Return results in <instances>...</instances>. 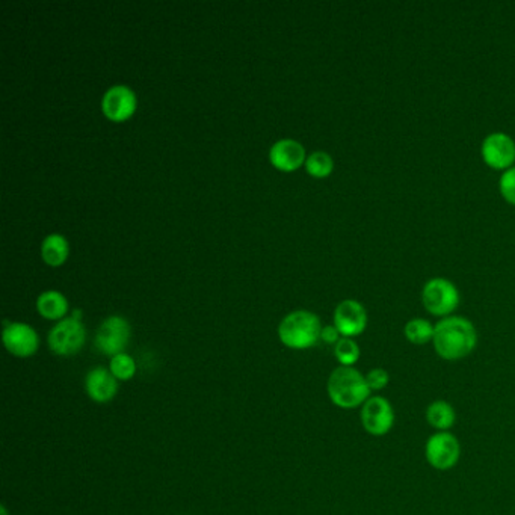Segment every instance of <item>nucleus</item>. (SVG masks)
Instances as JSON below:
<instances>
[{
    "mask_svg": "<svg viewBox=\"0 0 515 515\" xmlns=\"http://www.w3.org/2000/svg\"><path fill=\"white\" fill-rule=\"evenodd\" d=\"M461 296L458 287L443 277H436L426 281L422 291V302L426 311L432 316L447 318L458 309Z\"/></svg>",
    "mask_w": 515,
    "mask_h": 515,
    "instance_id": "obj_4",
    "label": "nucleus"
},
{
    "mask_svg": "<svg viewBox=\"0 0 515 515\" xmlns=\"http://www.w3.org/2000/svg\"><path fill=\"white\" fill-rule=\"evenodd\" d=\"M131 324L123 316L114 315L106 318L95 333L94 346L103 356H118L125 352L131 341Z\"/></svg>",
    "mask_w": 515,
    "mask_h": 515,
    "instance_id": "obj_5",
    "label": "nucleus"
},
{
    "mask_svg": "<svg viewBox=\"0 0 515 515\" xmlns=\"http://www.w3.org/2000/svg\"><path fill=\"white\" fill-rule=\"evenodd\" d=\"M480 153L487 165L495 170H508L515 160V141L508 133L495 132L482 141Z\"/></svg>",
    "mask_w": 515,
    "mask_h": 515,
    "instance_id": "obj_10",
    "label": "nucleus"
},
{
    "mask_svg": "<svg viewBox=\"0 0 515 515\" xmlns=\"http://www.w3.org/2000/svg\"><path fill=\"white\" fill-rule=\"evenodd\" d=\"M326 393L331 402L342 410H356L365 406L370 398L369 385L366 375L356 367L339 366L331 372L326 382Z\"/></svg>",
    "mask_w": 515,
    "mask_h": 515,
    "instance_id": "obj_2",
    "label": "nucleus"
},
{
    "mask_svg": "<svg viewBox=\"0 0 515 515\" xmlns=\"http://www.w3.org/2000/svg\"><path fill=\"white\" fill-rule=\"evenodd\" d=\"M334 326L342 337L354 339L363 334L367 326V311L365 305L357 300H345L339 302L334 310Z\"/></svg>",
    "mask_w": 515,
    "mask_h": 515,
    "instance_id": "obj_12",
    "label": "nucleus"
},
{
    "mask_svg": "<svg viewBox=\"0 0 515 515\" xmlns=\"http://www.w3.org/2000/svg\"><path fill=\"white\" fill-rule=\"evenodd\" d=\"M361 425L374 437H384L395 426V411L390 400L382 396H370L360 411Z\"/></svg>",
    "mask_w": 515,
    "mask_h": 515,
    "instance_id": "obj_8",
    "label": "nucleus"
},
{
    "mask_svg": "<svg viewBox=\"0 0 515 515\" xmlns=\"http://www.w3.org/2000/svg\"><path fill=\"white\" fill-rule=\"evenodd\" d=\"M437 356L447 361L463 360L478 345V331L463 316H447L439 320L432 341Z\"/></svg>",
    "mask_w": 515,
    "mask_h": 515,
    "instance_id": "obj_1",
    "label": "nucleus"
},
{
    "mask_svg": "<svg viewBox=\"0 0 515 515\" xmlns=\"http://www.w3.org/2000/svg\"><path fill=\"white\" fill-rule=\"evenodd\" d=\"M2 341L11 356L29 358L40 348V335L32 326L23 322H4Z\"/></svg>",
    "mask_w": 515,
    "mask_h": 515,
    "instance_id": "obj_9",
    "label": "nucleus"
},
{
    "mask_svg": "<svg viewBox=\"0 0 515 515\" xmlns=\"http://www.w3.org/2000/svg\"><path fill=\"white\" fill-rule=\"evenodd\" d=\"M426 422L432 426L437 432L449 431L452 426L455 425L456 413L455 408L450 406L447 400H434L432 404L426 408Z\"/></svg>",
    "mask_w": 515,
    "mask_h": 515,
    "instance_id": "obj_16",
    "label": "nucleus"
},
{
    "mask_svg": "<svg viewBox=\"0 0 515 515\" xmlns=\"http://www.w3.org/2000/svg\"><path fill=\"white\" fill-rule=\"evenodd\" d=\"M86 341V330L82 320L66 318L60 320L47 335L52 352L60 357L76 356Z\"/></svg>",
    "mask_w": 515,
    "mask_h": 515,
    "instance_id": "obj_6",
    "label": "nucleus"
},
{
    "mask_svg": "<svg viewBox=\"0 0 515 515\" xmlns=\"http://www.w3.org/2000/svg\"><path fill=\"white\" fill-rule=\"evenodd\" d=\"M366 381H367L370 391L384 390L390 382V374L382 367H375V369L369 370V374L366 375Z\"/></svg>",
    "mask_w": 515,
    "mask_h": 515,
    "instance_id": "obj_23",
    "label": "nucleus"
},
{
    "mask_svg": "<svg viewBox=\"0 0 515 515\" xmlns=\"http://www.w3.org/2000/svg\"><path fill=\"white\" fill-rule=\"evenodd\" d=\"M360 346L350 337H342L341 341L334 345L335 360L339 361L341 366L354 367L357 361L360 360Z\"/></svg>",
    "mask_w": 515,
    "mask_h": 515,
    "instance_id": "obj_20",
    "label": "nucleus"
},
{
    "mask_svg": "<svg viewBox=\"0 0 515 515\" xmlns=\"http://www.w3.org/2000/svg\"><path fill=\"white\" fill-rule=\"evenodd\" d=\"M109 370L117 380L131 381L136 375V361L129 354L121 352L118 356L110 358Z\"/></svg>",
    "mask_w": 515,
    "mask_h": 515,
    "instance_id": "obj_21",
    "label": "nucleus"
},
{
    "mask_svg": "<svg viewBox=\"0 0 515 515\" xmlns=\"http://www.w3.org/2000/svg\"><path fill=\"white\" fill-rule=\"evenodd\" d=\"M305 170L313 177L322 179V177H326L333 173L334 160L326 151H313L310 156H307Z\"/></svg>",
    "mask_w": 515,
    "mask_h": 515,
    "instance_id": "obj_19",
    "label": "nucleus"
},
{
    "mask_svg": "<svg viewBox=\"0 0 515 515\" xmlns=\"http://www.w3.org/2000/svg\"><path fill=\"white\" fill-rule=\"evenodd\" d=\"M0 515H10L8 514V510H6L5 505L0 506Z\"/></svg>",
    "mask_w": 515,
    "mask_h": 515,
    "instance_id": "obj_25",
    "label": "nucleus"
},
{
    "mask_svg": "<svg viewBox=\"0 0 515 515\" xmlns=\"http://www.w3.org/2000/svg\"><path fill=\"white\" fill-rule=\"evenodd\" d=\"M434 331H436V326H432L430 320L414 318L406 322L404 334H406V341L413 345L423 346L434 341Z\"/></svg>",
    "mask_w": 515,
    "mask_h": 515,
    "instance_id": "obj_18",
    "label": "nucleus"
},
{
    "mask_svg": "<svg viewBox=\"0 0 515 515\" xmlns=\"http://www.w3.org/2000/svg\"><path fill=\"white\" fill-rule=\"evenodd\" d=\"M322 324L313 311L295 310L286 316L278 326L281 343L291 350H304L320 341Z\"/></svg>",
    "mask_w": 515,
    "mask_h": 515,
    "instance_id": "obj_3",
    "label": "nucleus"
},
{
    "mask_svg": "<svg viewBox=\"0 0 515 515\" xmlns=\"http://www.w3.org/2000/svg\"><path fill=\"white\" fill-rule=\"evenodd\" d=\"M425 458L436 471L454 469L461 458L460 440L449 431L432 434L426 441Z\"/></svg>",
    "mask_w": 515,
    "mask_h": 515,
    "instance_id": "obj_7",
    "label": "nucleus"
},
{
    "mask_svg": "<svg viewBox=\"0 0 515 515\" xmlns=\"http://www.w3.org/2000/svg\"><path fill=\"white\" fill-rule=\"evenodd\" d=\"M118 382L108 367H93L85 376L86 395L97 404H108L118 393Z\"/></svg>",
    "mask_w": 515,
    "mask_h": 515,
    "instance_id": "obj_13",
    "label": "nucleus"
},
{
    "mask_svg": "<svg viewBox=\"0 0 515 515\" xmlns=\"http://www.w3.org/2000/svg\"><path fill=\"white\" fill-rule=\"evenodd\" d=\"M68 253H70V246H68V242L62 235L53 233V235H49L43 240L41 255H43V259L49 266L58 268V266L62 265L67 261Z\"/></svg>",
    "mask_w": 515,
    "mask_h": 515,
    "instance_id": "obj_17",
    "label": "nucleus"
},
{
    "mask_svg": "<svg viewBox=\"0 0 515 515\" xmlns=\"http://www.w3.org/2000/svg\"><path fill=\"white\" fill-rule=\"evenodd\" d=\"M36 310L44 319L62 320L68 311V301L58 291H45L36 300Z\"/></svg>",
    "mask_w": 515,
    "mask_h": 515,
    "instance_id": "obj_15",
    "label": "nucleus"
},
{
    "mask_svg": "<svg viewBox=\"0 0 515 515\" xmlns=\"http://www.w3.org/2000/svg\"><path fill=\"white\" fill-rule=\"evenodd\" d=\"M342 334L334 326H322V333H320V341L326 342L328 345H335L337 342L341 341Z\"/></svg>",
    "mask_w": 515,
    "mask_h": 515,
    "instance_id": "obj_24",
    "label": "nucleus"
},
{
    "mask_svg": "<svg viewBox=\"0 0 515 515\" xmlns=\"http://www.w3.org/2000/svg\"><path fill=\"white\" fill-rule=\"evenodd\" d=\"M101 109L110 121H125L136 110V94L131 86L114 85L106 91L101 99Z\"/></svg>",
    "mask_w": 515,
    "mask_h": 515,
    "instance_id": "obj_11",
    "label": "nucleus"
},
{
    "mask_svg": "<svg viewBox=\"0 0 515 515\" xmlns=\"http://www.w3.org/2000/svg\"><path fill=\"white\" fill-rule=\"evenodd\" d=\"M499 189L503 198L508 203L515 205V166H511L503 171L501 181H499Z\"/></svg>",
    "mask_w": 515,
    "mask_h": 515,
    "instance_id": "obj_22",
    "label": "nucleus"
},
{
    "mask_svg": "<svg viewBox=\"0 0 515 515\" xmlns=\"http://www.w3.org/2000/svg\"><path fill=\"white\" fill-rule=\"evenodd\" d=\"M270 164L276 166L277 170L291 173L305 164L307 156L301 142L291 138H285V140L277 141L276 144L270 147Z\"/></svg>",
    "mask_w": 515,
    "mask_h": 515,
    "instance_id": "obj_14",
    "label": "nucleus"
}]
</instances>
